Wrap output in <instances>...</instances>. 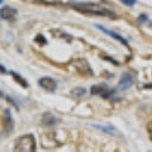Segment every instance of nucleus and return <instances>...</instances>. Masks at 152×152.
I'll return each instance as SVG.
<instances>
[{"label":"nucleus","instance_id":"nucleus-8","mask_svg":"<svg viewBox=\"0 0 152 152\" xmlns=\"http://www.w3.org/2000/svg\"><path fill=\"white\" fill-rule=\"evenodd\" d=\"M95 27L98 28V29H100L102 32H104L105 34H108V36H110L113 39H117L118 42H121V43L123 45V46H126V47H128V42L123 38L121 34H118V33H115V32H113V31H110V29H108V28H105V27H103V26H100V24H95Z\"/></svg>","mask_w":152,"mask_h":152},{"label":"nucleus","instance_id":"nucleus-17","mask_svg":"<svg viewBox=\"0 0 152 152\" xmlns=\"http://www.w3.org/2000/svg\"><path fill=\"white\" fill-rule=\"evenodd\" d=\"M147 131H148V134H150V138L152 141V123H150L148 126H147Z\"/></svg>","mask_w":152,"mask_h":152},{"label":"nucleus","instance_id":"nucleus-11","mask_svg":"<svg viewBox=\"0 0 152 152\" xmlns=\"http://www.w3.org/2000/svg\"><path fill=\"white\" fill-rule=\"evenodd\" d=\"M71 96H74V98H81L84 96L85 94H86V89H84V88H75L71 90Z\"/></svg>","mask_w":152,"mask_h":152},{"label":"nucleus","instance_id":"nucleus-5","mask_svg":"<svg viewBox=\"0 0 152 152\" xmlns=\"http://www.w3.org/2000/svg\"><path fill=\"white\" fill-rule=\"evenodd\" d=\"M75 69L79 74H81L84 76H86V75L93 76V70L89 66V62L86 60H77L75 62Z\"/></svg>","mask_w":152,"mask_h":152},{"label":"nucleus","instance_id":"nucleus-7","mask_svg":"<svg viewBox=\"0 0 152 152\" xmlns=\"http://www.w3.org/2000/svg\"><path fill=\"white\" fill-rule=\"evenodd\" d=\"M13 117H12V113L9 109H5L4 110V119H3V127H4V131H3V134L5 133V134H8V133H10L12 129H13Z\"/></svg>","mask_w":152,"mask_h":152},{"label":"nucleus","instance_id":"nucleus-6","mask_svg":"<svg viewBox=\"0 0 152 152\" xmlns=\"http://www.w3.org/2000/svg\"><path fill=\"white\" fill-rule=\"evenodd\" d=\"M38 84H39V86L42 89H45V90H47V91H50V93L56 91V89H57V83L52 77H47V76L41 77L39 80H38Z\"/></svg>","mask_w":152,"mask_h":152},{"label":"nucleus","instance_id":"nucleus-4","mask_svg":"<svg viewBox=\"0 0 152 152\" xmlns=\"http://www.w3.org/2000/svg\"><path fill=\"white\" fill-rule=\"evenodd\" d=\"M133 83H134V76H133L131 72H123L121 75L119 83H118V88L121 90H127L132 86Z\"/></svg>","mask_w":152,"mask_h":152},{"label":"nucleus","instance_id":"nucleus-16","mask_svg":"<svg viewBox=\"0 0 152 152\" xmlns=\"http://www.w3.org/2000/svg\"><path fill=\"white\" fill-rule=\"evenodd\" d=\"M121 1L127 7H133L136 4V0H121Z\"/></svg>","mask_w":152,"mask_h":152},{"label":"nucleus","instance_id":"nucleus-3","mask_svg":"<svg viewBox=\"0 0 152 152\" xmlns=\"http://www.w3.org/2000/svg\"><path fill=\"white\" fill-rule=\"evenodd\" d=\"M91 95H96V96H102L103 99H109L114 95V90L109 89L105 84H99V85H93L91 90H90Z\"/></svg>","mask_w":152,"mask_h":152},{"label":"nucleus","instance_id":"nucleus-1","mask_svg":"<svg viewBox=\"0 0 152 152\" xmlns=\"http://www.w3.org/2000/svg\"><path fill=\"white\" fill-rule=\"evenodd\" d=\"M71 7L76 9L77 12L89 14V15H99V17H104V15L113 17L114 15V13L112 10H109L107 8H103L102 5L95 4V3H74V4H71Z\"/></svg>","mask_w":152,"mask_h":152},{"label":"nucleus","instance_id":"nucleus-15","mask_svg":"<svg viewBox=\"0 0 152 152\" xmlns=\"http://www.w3.org/2000/svg\"><path fill=\"white\" fill-rule=\"evenodd\" d=\"M138 22H140V23H148L150 19L147 18L146 14H141V15L138 17Z\"/></svg>","mask_w":152,"mask_h":152},{"label":"nucleus","instance_id":"nucleus-12","mask_svg":"<svg viewBox=\"0 0 152 152\" xmlns=\"http://www.w3.org/2000/svg\"><path fill=\"white\" fill-rule=\"evenodd\" d=\"M12 75H13V77H14V80H15V81L17 83H19V84H20L22 85V86L23 88H28V83L26 81V80L24 79H23L22 77V76L20 75H19V74H17V72H10Z\"/></svg>","mask_w":152,"mask_h":152},{"label":"nucleus","instance_id":"nucleus-10","mask_svg":"<svg viewBox=\"0 0 152 152\" xmlns=\"http://www.w3.org/2000/svg\"><path fill=\"white\" fill-rule=\"evenodd\" d=\"M42 123L47 127H53L56 126V123H58V119L51 113H45L43 117H42Z\"/></svg>","mask_w":152,"mask_h":152},{"label":"nucleus","instance_id":"nucleus-9","mask_svg":"<svg viewBox=\"0 0 152 152\" xmlns=\"http://www.w3.org/2000/svg\"><path fill=\"white\" fill-rule=\"evenodd\" d=\"M15 15H17V10L14 8H10V7L1 8V18L5 19V20L12 22L15 19Z\"/></svg>","mask_w":152,"mask_h":152},{"label":"nucleus","instance_id":"nucleus-2","mask_svg":"<svg viewBox=\"0 0 152 152\" xmlns=\"http://www.w3.org/2000/svg\"><path fill=\"white\" fill-rule=\"evenodd\" d=\"M14 151L18 152H33L36 151V140L33 134L20 136L14 143Z\"/></svg>","mask_w":152,"mask_h":152},{"label":"nucleus","instance_id":"nucleus-14","mask_svg":"<svg viewBox=\"0 0 152 152\" xmlns=\"http://www.w3.org/2000/svg\"><path fill=\"white\" fill-rule=\"evenodd\" d=\"M36 42H37V43H39L41 46H43V45H46V43H47V41L45 39L43 36H42V34H38V36L36 37Z\"/></svg>","mask_w":152,"mask_h":152},{"label":"nucleus","instance_id":"nucleus-18","mask_svg":"<svg viewBox=\"0 0 152 152\" xmlns=\"http://www.w3.org/2000/svg\"><path fill=\"white\" fill-rule=\"evenodd\" d=\"M0 69H1V72H3V74H5V72H7V70H5V69H4V66H3V65H1V66H0Z\"/></svg>","mask_w":152,"mask_h":152},{"label":"nucleus","instance_id":"nucleus-13","mask_svg":"<svg viewBox=\"0 0 152 152\" xmlns=\"http://www.w3.org/2000/svg\"><path fill=\"white\" fill-rule=\"evenodd\" d=\"M95 128L100 129L103 132H107V133H114V128L110 127V126H100V124H94Z\"/></svg>","mask_w":152,"mask_h":152}]
</instances>
